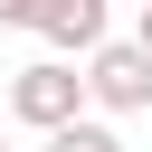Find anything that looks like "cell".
Returning <instances> with one entry per match:
<instances>
[{
    "label": "cell",
    "mask_w": 152,
    "mask_h": 152,
    "mask_svg": "<svg viewBox=\"0 0 152 152\" xmlns=\"http://www.w3.org/2000/svg\"><path fill=\"white\" fill-rule=\"evenodd\" d=\"M0 152H10V133H0Z\"/></svg>",
    "instance_id": "obj_6"
},
{
    "label": "cell",
    "mask_w": 152,
    "mask_h": 152,
    "mask_svg": "<svg viewBox=\"0 0 152 152\" xmlns=\"http://www.w3.org/2000/svg\"><path fill=\"white\" fill-rule=\"evenodd\" d=\"M10 114H19L28 133H66V124H86V114H95V104H86V66L28 57V66L10 76Z\"/></svg>",
    "instance_id": "obj_1"
},
{
    "label": "cell",
    "mask_w": 152,
    "mask_h": 152,
    "mask_svg": "<svg viewBox=\"0 0 152 152\" xmlns=\"http://www.w3.org/2000/svg\"><path fill=\"white\" fill-rule=\"evenodd\" d=\"M38 38L57 66H86L114 48V19H104V0H38Z\"/></svg>",
    "instance_id": "obj_3"
},
{
    "label": "cell",
    "mask_w": 152,
    "mask_h": 152,
    "mask_svg": "<svg viewBox=\"0 0 152 152\" xmlns=\"http://www.w3.org/2000/svg\"><path fill=\"white\" fill-rule=\"evenodd\" d=\"M86 104L114 124V114H152V57L133 38H114L104 57H86Z\"/></svg>",
    "instance_id": "obj_2"
},
{
    "label": "cell",
    "mask_w": 152,
    "mask_h": 152,
    "mask_svg": "<svg viewBox=\"0 0 152 152\" xmlns=\"http://www.w3.org/2000/svg\"><path fill=\"white\" fill-rule=\"evenodd\" d=\"M48 152H124V133H114L104 114H86V124H66V133H48Z\"/></svg>",
    "instance_id": "obj_4"
},
{
    "label": "cell",
    "mask_w": 152,
    "mask_h": 152,
    "mask_svg": "<svg viewBox=\"0 0 152 152\" xmlns=\"http://www.w3.org/2000/svg\"><path fill=\"white\" fill-rule=\"evenodd\" d=\"M133 48H142V57H152V0H142V10H133Z\"/></svg>",
    "instance_id": "obj_5"
}]
</instances>
